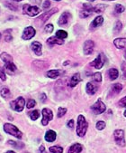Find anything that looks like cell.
I'll return each mask as SVG.
<instances>
[{
	"mask_svg": "<svg viewBox=\"0 0 126 153\" xmlns=\"http://www.w3.org/2000/svg\"><path fill=\"white\" fill-rule=\"evenodd\" d=\"M87 122L83 115H79L78 118V126H77V134L79 137H83L87 130Z\"/></svg>",
	"mask_w": 126,
	"mask_h": 153,
	"instance_id": "1",
	"label": "cell"
},
{
	"mask_svg": "<svg viewBox=\"0 0 126 153\" xmlns=\"http://www.w3.org/2000/svg\"><path fill=\"white\" fill-rule=\"evenodd\" d=\"M0 56H1L2 61H4L6 69H7L9 71H12V72L16 71V66L15 65V64L13 62V57L10 54H8L7 53H2Z\"/></svg>",
	"mask_w": 126,
	"mask_h": 153,
	"instance_id": "2",
	"label": "cell"
},
{
	"mask_svg": "<svg viewBox=\"0 0 126 153\" xmlns=\"http://www.w3.org/2000/svg\"><path fill=\"white\" fill-rule=\"evenodd\" d=\"M4 131L7 134L12 135V136H14V137H15L17 139H22V137H23V133L19 131V129L16 128L15 126L10 124V123H6L4 125Z\"/></svg>",
	"mask_w": 126,
	"mask_h": 153,
	"instance_id": "3",
	"label": "cell"
},
{
	"mask_svg": "<svg viewBox=\"0 0 126 153\" xmlns=\"http://www.w3.org/2000/svg\"><path fill=\"white\" fill-rule=\"evenodd\" d=\"M23 13L29 16H35L40 13V8L36 6H30L25 4L23 7Z\"/></svg>",
	"mask_w": 126,
	"mask_h": 153,
	"instance_id": "4",
	"label": "cell"
},
{
	"mask_svg": "<svg viewBox=\"0 0 126 153\" xmlns=\"http://www.w3.org/2000/svg\"><path fill=\"white\" fill-rule=\"evenodd\" d=\"M24 104H25V101L23 97H18L15 101H12L10 103L11 108L15 111H22L23 110Z\"/></svg>",
	"mask_w": 126,
	"mask_h": 153,
	"instance_id": "5",
	"label": "cell"
},
{
	"mask_svg": "<svg viewBox=\"0 0 126 153\" xmlns=\"http://www.w3.org/2000/svg\"><path fill=\"white\" fill-rule=\"evenodd\" d=\"M56 12H58V8H52V9H51L50 11H47V12L43 13L41 16H39V17L37 18L36 22L39 23L40 25H43L47 20H49V18H50L53 14H55Z\"/></svg>",
	"mask_w": 126,
	"mask_h": 153,
	"instance_id": "6",
	"label": "cell"
},
{
	"mask_svg": "<svg viewBox=\"0 0 126 153\" xmlns=\"http://www.w3.org/2000/svg\"><path fill=\"white\" fill-rule=\"evenodd\" d=\"M105 56L104 53H100L96 59H94L93 62L90 64L92 66H94L96 69H101L104 65H105Z\"/></svg>",
	"mask_w": 126,
	"mask_h": 153,
	"instance_id": "7",
	"label": "cell"
},
{
	"mask_svg": "<svg viewBox=\"0 0 126 153\" xmlns=\"http://www.w3.org/2000/svg\"><path fill=\"white\" fill-rule=\"evenodd\" d=\"M114 140H115L117 145H119L121 147H124L125 146L124 132H123L122 130H116L114 132Z\"/></svg>",
	"mask_w": 126,
	"mask_h": 153,
	"instance_id": "8",
	"label": "cell"
},
{
	"mask_svg": "<svg viewBox=\"0 0 126 153\" xmlns=\"http://www.w3.org/2000/svg\"><path fill=\"white\" fill-rule=\"evenodd\" d=\"M91 109L94 111V113L101 114V113H103L106 110V107H105V103L101 100H98L96 103H94V105L91 107Z\"/></svg>",
	"mask_w": 126,
	"mask_h": 153,
	"instance_id": "9",
	"label": "cell"
},
{
	"mask_svg": "<svg viewBox=\"0 0 126 153\" xmlns=\"http://www.w3.org/2000/svg\"><path fill=\"white\" fill-rule=\"evenodd\" d=\"M52 118H53V113L50 109L45 108L42 110V125L46 126L49 123V121L52 120Z\"/></svg>",
	"mask_w": 126,
	"mask_h": 153,
	"instance_id": "10",
	"label": "cell"
},
{
	"mask_svg": "<svg viewBox=\"0 0 126 153\" xmlns=\"http://www.w3.org/2000/svg\"><path fill=\"white\" fill-rule=\"evenodd\" d=\"M35 36V29L32 26H28L23 30V33L22 36V39L23 40H30Z\"/></svg>",
	"mask_w": 126,
	"mask_h": 153,
	"instance_id": "11",
	"label": "cell"
},
{
	"mask_svg": "<svg viewBox=\"0 0 126 153\" xmlns=\"http://www.w3.org/2000/svg\"><path fill=\"white\" fill-rule=\"evenodd\" d=\"M94 13V7L89 4H83V9L80 12V16L82 18H86L90 16Z\"/></svg>",
	"mask_w": 126,
	"mask_h": 153,
	"instance_id": "12",
	"label": "cell"
},
{
	"mask_svg": "<svg viewBox=\"0 0 126 153\" xmlns=\"http://www.w3.org/2000/svg\"><path fill=\"white\" fill-rule=\"evenodd\" d=\"M94 44L93 41L91 40H87L84 43V46H83V51L84 53L86 55H89L93 53L94 51Z\"/></svg>",
	"mask_w": 126,
	"mask_h": 153,
	"instance_id": "13",
	"label": "cell"
},
{
	"mask_svg": "<svg viewBox=\"0 0 126 153\" xmlns=\"http://www.w3.org/2000/svg\"><path fill=\"white\" fill-rule=\"evenodd\" d=\"M70 18H71L70 13H69V12H64V13H63V14L60 16L58 24H59V25H66L69 23V21H70Z\"/></svg>",
	"mask_w": 126,
	"mask_h": 153,
	"instance_id": "14",
	"label": "cell"
},
{
	"mask_svg": "<svg viewBox=\"0 0 126 153\" xmlns=\"http://www.w3.org/2000/svg\"><path fill=\"white\" fill-rule=\"evenodd\" d=\"M32 50L34 51V53L36 54V55H42V44L39 43V42H34L32 44Z\"/></svg>",
	"mask_w": 126,
	"mask_h": 153,
	"instance_id": "15",
	"label": "cell"
},
{
	"mask_svg": "<svg viewBox=\"0 0 126 153\" xmlns=\"http://www.w3.org/2000/svg\"><path fill=\"white\" fill-rule=\"evenodd\" d=\"M86 93H87L88 94L93 95V94H96L97 91L98 87H97V84H94L93 82H87V83H86Z\"/></svg>",
	"mask_w": 126,
	"mask_h": 153,
	"instance_id": "16",
	"label": "cell"
},
{
	"mask_svg": "<svg viewBox=\"0 0 126 153\" xmlns=\"http://www.w3.org/2000/svg\"><path fill=\"white\" fill-rule=\"evenodd\" d=\"M114 44L118 49L126 50V38H117L114 41Z\"/></svg>",
	"mask_w": 126,
	"mask_h": 153,
	"instance_id": "17",
	"label": "cell"
},
{
	"mask_svg": "<svg viewBox=\"0 0 126 153\" xmlns=\"http://www.w3.org/2000/svg\"><path fill=\"white\" fill-rule=\"evenodd\" d=\"M81 77H80V74H75L74 75H72V77L70 78V81L69 82V85L70 87H75L79 82H81Z\"/></svg>",
	"mask_w": 126,
	"mask_h": 153,
	"instance_id": "18",
	"label": "cell"
},
{
	"mask_svg": "<svg viewBox=\"0 0 126 153\" xmlns=\"http://www.w3.org/2000/svg\"><path fill=\"white\" fill-rule=\"evenodd\" d=\"M47 44L51 46H52L53 45H63L64 44V41H63L62 39H59L58 38L57 36H52L51 38H49L47 40Z\"/></svg>",
	"mask_w": 126,
	"mask_h": 153,
	"instance_id": "19",
	"label": "cell"
},
{
	"mask_svg": "<svg viewBox=\"0 0 126 153\" xmlns=\"http://www.w3.org/2000/svg\"><path fill=\"white\" fill-rule=\"evenodd\" d=\"M103 22H104V17L103 16H97V18H94V21L91 23V25H90V27L93 29V28H97V27H98V26H100L102 24H103Z\"/></svg>",
	"mask_w": 126,
	"mask_h": 153,
	"instance_id": "20",
	"label": "cell"
},
{
	"mask_svg": "<svg viewBox=\"0 0 126 153\" xmlns=\"http://www.w3.org/2000/svg\"><path fill=\"white\" fill-rule=\"evenodd\" d=\"M122 85L120 84V83H115L112 86L111 88V91H110V94L113 96V95H116L118 94H120V91H122Z\"/></svg>",
	"mask_w": 126,
	"mask_h": 153,
	"instance_id": "21",
	"label": "cell"
},
{
	"mask_svg": "<svg viewBox=\"0 0 126 153\" xmlns=\"http://www.w3.org/2000/svg\"><path fill=\"white\" fill-rule=\"evenodd\" d=\"M81 150H82V145L79 143H75L70 148L68 153H80Z\"/></svg>",
	"mask_w": 126,
	"mask_h": 153,
	"instance_id": "22",
	"label": "cell"
},
{
	"mask_svg": "<svg viewBox=\"0 0 126 153\" xmlns=\"http://www.w3.org/2000/svg\"><path fill=\"white\" fill-rule=\"evenodd\" d=\"M45 140H46V141H48V142H52V141H54V140H56V132L53 131H51V130L48 131L46 132V134H45Z\"/></svg>",
	"mask_w": 126,
	"mask_h": 153,
	"instance_id": "23",
	"label": "cell"
},
{
	"mask_svg": "<svg viewBox=\"0 0 126 153\" xmlns=\"http://www.w3.org/2000/svg\"><path fill=\"white\" fill-rule=\"evenodd\" d=\"M47 76L49 78H51V79H55L57 77H59L60 74H61V72L59 70H50L47 72Z\"/></svg>",
	"mask_w": 126,
	"mask_h": 153,
	"instance_id": "24",
	"label": "cell"
},
{
	"mask_svg": "<svg viewBox=\"0 0 126 153\" xmlns=\"http://www.w3.org/2000/svg\"><path fill=\"white\" fill-rule=\"evenodd\" d=\"M0 94H1V96L4 99H8L11 97V93H10L9 89H7V88H2V90L0 91Z\"/></svg>",
	"mask_w": 126,
	"mask_h": 153,
	"instance_id": "25",
	"label": "cell"
},
{
	"mask_svg": "<svg viewBox=\"0 0 126 153\" xmlns=\"http://www.w3.org/2000/svg\"><path fill=\"white\" fill-rule=\"evenodd\" d=\"M108 74H109V77H110V79H111L112 81H114V80L117 79V77H118V75H119L118 70H116L115 68H112V69H110V70H109V72H108Z\"/></svg>",
	"mask_w": 126,
	"mask_h": 153,
	"instance_id": "26",
	"label": "cell"
},
{
	"mask_svg": "<svg viewBox=\"0 0 126 153\" xmlns=\"http://www.w3.org/2000/svg\"><path fill=\"white\" fill-rule=\"evenodd\" d=\"M34 65L37 68V69H44L48 66V65L45 64V62L43 61H34Z\"/></svg>",
	"mask_w": 126,
	"mask_h": 153,
	"instance_id": "27",
	"label": "cell"
},
{
	"mask_svg": "<svg viewBox=\"0 0 126 153\" xmlns=\"http://www.w3.org/2000/svg\"><path fill=\"white\" fill-rule=\"evenodd\" d=\"M105 8H106V6H105V5L99 4V5H97V7H94V13H98V14H100V13H103V12L105 10Z\"/></svg>",
	"mask_w": 126,
	"mask_h": 153,
	"instance_id": "28",
	"label": "cell"
},
{
	"mask_svg": "<svg viewBox=\"0 0 126 153\" xmlns=\"http://www.w3.org/2000/svg\"><path fill=\"white\" fill-rule=\"evenodd\" d=\"M56 36L58 38L63 40L68 36V33L66 31H64V30H59V31H57V33H56Z\"/></svg>",
	"mask_w": 126,
	"mask_h": 153,
	"instance_id": "29",
	"label": "cell"
},
{
	"mask_svg": "<svg viewBox=\"0 0 126 153\" xmlns=\"http://www.w3.org/2000/svg\"><path fill=\"white\" fill-rule=\"evenodd\" d=\"M29 115H30V118L33 120H36L40 117V111L38 110H35V111H33L32 112H30Z\"/></svg>",
	"mask_w": 126,
	"mask_h": 153,
	"instance_id": "30",
	"label": "cell"
},
{
	"mask_svg": "<svg viewBox=\"0 0 126 153\" xmlns=\"http://www.w3.org/2000/svg\"><path fill=\"white\" fill-rule=\"evenodd\" d=\"M50 151L51 153H62L63 149L61 147H59V146H53V147L50 148Z\"/></svg>",
	"mask_w": 126,
	"mask_h": 153,
	"instance_id": "31",
	"label": "cell"
},
{
	"mask_svg": "<svg viewBox=\"0 0 126 153\" xmlns=\"http://www.w3.org/2000/svg\"><path fill=\"white\" fill-rule=\"evenodd\" d=\"M13 40V36L11 35V30L8 29L7 31H5V41L6 42H10Z\"/></svg>",
	"mask_w": 126,
	"mask_h": 153,
	"instance_id": "32",
	"label": "cell"
},
{
	"mask_svg": "<svg viewBox=\"0 0 126 153\" xmlns=\"http://www.w3.org/2000/svg\"><path fill=\"white\" fill-rule=\"evenodd\" d=\"M122 28V25L120 21H117L114 25V33H120L121 32V30Z\"/></svg>",
	"mask_w": 126,
	"mask_h": 153,
	"instance_id": "33",
	"label": "cell"
},
{
	"mask_svg": "<svg viewBox=\"0 0 126 153\" xmlns=\"http://www.w3.org/2000/svg\"><path fill=\"white\" fill-rule=\"evenodd\" d=\"M93 80L96 82H102V74L100 73H96L93 74Z\"/></svg>",
	"mask_w": 126,
	"mask_h": 153,
	"instance_id": "34",
	"label": "cell"
},
{
	"mask_svg": "<svg viewBox=\"0 0 126 153\" xmlns=\"http://www.w3.org/2000/svg\"><path fill=\"white\" fill-rule=\"evenodd\" d=\"M4 3H5V6H6L7 7L10 8L11 10L17 11L18 7H17V6H16V5H14V4H12V3H10V2H4Z\"/></svg>",
	"mask_w": 126,
	"mask_h": 153,
	"instance_id": "35",
	"label": "cell"
},
{
	"mask_svg": "<svg viewBox=\"0 0 126 153\" xmlns=\"http://www.w3.org/2000/svg\"><path fill=\"white\" fill-rule=\"evenodd\" d=\"M67 112V109L66 108H62V107H59V110H58V117L60 118L62 116H64Z\"/></svg>",
	"mask_w": 126,
	"mask_h": 153,
	"instance_id": "36",
	"label": "cell"
},
{
	"mask_svg": "<svg viewBox=\"0 0 126 153\" xmlns=\"http://www.w3.org/2000/svg\"><path fill=\"white\" fill-rule=\"evenodd\" d=\"M124 7L123 6H122V5H116L115 6V7H114V10H115V12L117 13V14H121V13H122L123 11H124Z\"/></svg>",
	"mask_w": 126,
	"mask_h": 153,
	"instance_id": "37",
	"label": "cell"
},
{
	"mask_svg": "<svg viewBox=\"0 0 126 153\" xmlns=\"http://www.w3.org/2000/svg\"><path fill=\"white\" fill-rule=\"evenodd\" d=\"M35 104H36V102H35L34 99H30V100L28 101V103H27V106H26V107H27L28 109H31V108L34 107Z\"/></svg>",
	"mask_w": 126,
	"mask_h": 153,
	"instance_id": "38",
	"label": "cell"
},
{
	"mask_svg": "<svg viewBox=\"0 0 126 153\" xmlns=\"http://www.w3.org/2000/svg\"><path fill=\"white\" fill-rule=\"evenodd\" d=\"M105 128V123L104 121H98L97 123V130L101 131V130H103Z\"/></svg>",
	"mask_w": 126,
	"mask_h": 153,
	"instance_id": "39",
	"label": "cell"
},
{
	"mask_svg": "<svg viewBox=\"0 0 126 153\" xmlns=\"http://www.w3.org/2000/svg\"><path fill=\"white\" fill-rule=\"evenodd\" d=\"M44 31L46 32V33H49V34H51L52 31H53V25H47L45 27H44Z\"/></svg>",
	"mask_w": 126,
	"mask_h": 153,
	"instance_id": "40",
	"label": "cell"
},
{
	"mask_svg": "<svg viewBox=\"0 0 126 153\" xmlns=\"http://www.w3.org/2000/svg\"><path fill=\"white\" fill-rule=\"evenodd\" d=\"M8 143H9L10 145H12V146H14V147L17 148V149H20V148L23 147V143H21V144H19V145H18V143H17V142L13 141V140H9V141H8Z\"/></svg>",
	"mask_w": 126,
	"mask_h": 153,
	"instance_id": "41",
	"label": "cell"
},
{
	"mask_svg": "<svg viewBox=\"0 0 126 153\" xmlns=\"http://www.w3.org/2000/svg\"><path fill=\"white\" fill-rule=\"evenodd\" d=\"M0 79L2 81H6L7 80V76H6V74L3 70V68L0 66Z\"/></svg>",
	"mask_w": 126,
	"mask_h": 153,
	"instance_id": "42",
	"label": "cell"
},
{
	"mask_svg": "<svg viewBox=\"0 0 126 153\" xmlns=\"http://www.w3.org/2000/svg\"><path fill=\"white\" fill-rule=\"evenodd\" d=\"M122 77L126 79V62L122 64Z\"/></svg>",
	"mask_w": 126,
	"mask_h": 153,
	"instance_id": "43",
	"label": "cell"
},
{
	"mask_svg": "<svg viewBox=\"0 0 126 153\" xmlns=\"http://www.w3.org/2000/svg\"><path fill=\"white\" fill-rule=\"evenodd\" d=\"M118 105H119L120 107H126V96L119 101Z\"/></svg>",
	"mask_w": 126,
	"mask_h": 153,
	"instance_id": "44",
	"label": "cell"
},
{
	"mask_svg": "<svg viewBox=\"0 0 126 153\" xmlns=\"http://www.w3.org/2000/svg\"><path fill=\"white\" fill-rule=\"evenodd\" d=\"M51 7V2L49 1V0H46V1L43 3V8L44 9H47Z\"/></svg>",
	"mask_w": 126,
	"mask_h": 153,
	"instance_id": "45",
	"label": "cell"
},
{
	"mask_svg": "<svg viewBox=\"0 0 126 153\" xmlns=\"http://www.w3.org/2000/svg\"><path fill=\"white\" fill-rule=\"evenodd\" d=\"M74 126V120H70L69 122H68V127L69 128H73Z\"/></svg>",
	"mask_w": 126,
	"mask_h": 153,
	"instance_id": "46",
	"label": "cell"
},
{
	"mask_svg": "<svg viewBox=\"0 0 126 153\" xmlns=\"http://www.w3.org/2000/svg\"><path fill=\"white\" fill-rule=\"evenodd\" d=\"M30 1H31L32 3L35 4V5H39V4H41V0H30Z\"/></svg>",
	"mask_w": 126,
	"mask_h": 153,
	"instance_id": "47",
	"label": "cell"
},
{
	"mask_svg": "<svg viewBox=\"0 0 126 153\" xmlns=\"http://www.w3.org/2000/svg\"><path fill=\"white\" fill-rule=\"evenodd\" d=\"M41 101H42V102H44L46 101V95H45L44 94H42L41 95Z\"/></svg>",
	"mask_w": 126,
	"mask_h": 153,
	"instance_id": "48",
	"label": "cell"
},
{
	"mask_svg": "<svg viewBox=\"0 0 126 153\" xmlns=\"http://www.w3.org/2000/svg\"><path fill=\"white\" fill-rule=\"evenodd\" d=\"M40 151H41V152H43V151H44V147H43V146H41V148H40Z\"/></svg>",
	"mask_w": 126,
	"mask_h": 153,
	"instance_id": "49",
	"label": "cell"
},
{
	"mask_svg": "<svg viewBox=\"0 0 126 153\" xmlns=\"http://www.w3.org/2000/svg\"><path fill=\"white\" fill-rule=\"evenodd\" d=\"M6 153H15V151H12V150H9V151H7V152H6Z\"/></svg>",
	"mask_w": 126,
	"mask_h": 153,
	"instance_id": "50",
	"label": "cell"
},
{
	"mask_svg": "<svg viewBox=\"0 0 126 153\" xmlns=\"http://www.w3.org/2000/svg\"><path fill=\"white\" fill-rule=\"evenodd\" d=\"M12 1H15V2H20L22 0H12Z\"/></svg>",
	"mask_w": 126,
	"mask_h": 153,
	"instance_id": "51",
	"label": "cell"
},
{
	"mask_svg": "<svg viewBox=\"0 0 126 153\" xmlns=\"http://www.w3.org/2000/svg\"><path fill=\"white\" fill-rule=\"evenodd\" d=\"M124 58H125V59H126V52H125V53H124Z\"/></svg>",
	"mask_w": 126,
	"mask_h": 153,
	"instance_id": "52",
	"label": "cell"
},
{
	"mask_svg": "<svg viewBox=\"0 0 126 153\" xmlns=\"http://www.w3.org/2000/svg\"><path fill=\"white\" fill-rule=\"evenodd\" d=\"M123 114H124V116H125V117H126V111H124V113H123Z\"/></svg>",
	"mask_w": 126,
	"mask_h": 153,
	"instance_id": "53",
	"label": "cell"
},
{
	"mask_svg": "<svg viewBox=\"0 0 126 153\" xmlns=\"http://www.w3.org/2000/svg\"><path fill=\"white\" fill-rule=\"evenodd\" d=\"M105 1H113V0H105Z\"/></svg>",
	"mask_w": 126,
	"mask_h": 153,
	"instance_id": "54",
	"label": "cell"
},
{
	"mask_svg": "<svg viewBox=\"0 0 126 153\" xmlns=\"http://www.w3.org/2000/svg\"><path fill=\"white\" fill-rule=\"evenodd\" d=\"M88 1H94V0H88Z\"/></svg>",
	"mask_w": 126,
	"mask_h": 153,
	"instance_id": "55",
	"label": "cell"
},
{
	"mask_svg": "<svg viewBox=\"0 0 126 153\" xmlns=\"http://www.w3.org/2000/svg\"><path fill=\"white\" fill-rule=\"evenodd\" d=\"M0 39H1V34H0Z\"/></svg>",
	"mask_w": 126,
	"mask_h": 153,
	"instance_id": "56",
	"label": "cell"
},
{
	"mask_svg": "<svg viewBox=\"0 0 126 153\" xmlns=\"http://www.w3.org/2000/svg\"><path fill=\"white\" fill-rule=\"evenodd\" d=\"M55 1H60V0H55Z\"/></svg>",
	"mask_w": 126,
	"mask_h": 153,
	"instance_id": "57",
	"label": "cell"
}]
</instances>
